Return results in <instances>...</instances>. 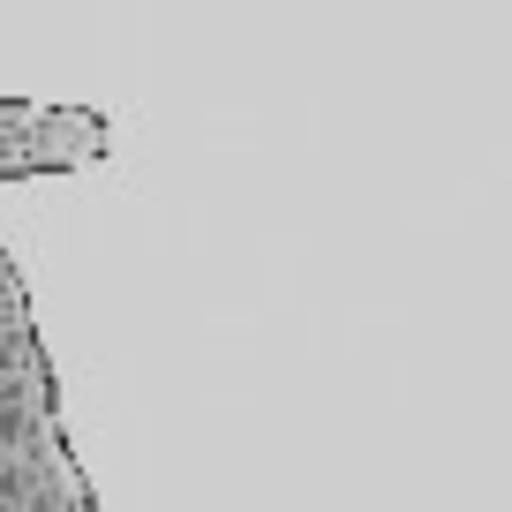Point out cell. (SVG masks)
<instances>
[{
    "instance_id": "cell-1",
    "label": "cell",
    "mask_w": 512,
    "mask_h": 512,
    "mask_svg": "<svg viewBox=\"0 0 512 512\" xmlns=\"http://www.w3.org/2000/svg\"><path fill=\"white\" fill-rule=\"evenodd\" d=\"M0 377H8V339H0Z\"/></svg>"
}]
</instances>
